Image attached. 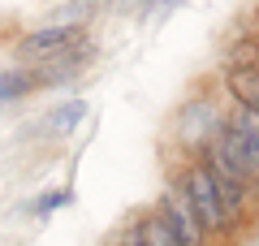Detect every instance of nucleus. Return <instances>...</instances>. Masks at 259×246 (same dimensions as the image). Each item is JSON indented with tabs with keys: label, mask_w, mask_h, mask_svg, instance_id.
<instances>
[{
	"label": "nucleus",
	"mask_w": 259,
	"mask_h": 246,
	"mask_svg": "<svg viewBox=\"0 0 259 246\" xmlns=\"http://www.w3.org/2000/svg\"><path fill=\"white\" fill-rule=\"evenodd\" d=\"M212 147L225 155V164H229V169H233V173H238L246 186L259 182V130L250 126V121L225 126L221 134L212 138Z\"/></svg>",
	"instance_id": "nucleus-1"
},
{
	"label": "nucleus",
	"mask_w": 259,
	"mask_h": 246,
	"mask_svg": "<svg viewBox=\"0 0 259 246\" xmlns=\"http://www.w3.org/2000/svg\"><path fill=\"white\" fill-rule=\"evenodd\" d=\"M177 186H182V194L190 199L194 216H199V225H203L207 233H216V229L229 225V220H225V208H221V194H216V186H212V177H207L203 164H190Z\"/></svg>",
	"instance_id": "nucleus-2"
},
{
	"label": "nucleus",
	"mask_w": 259,
	"mask_h": 246,
	"mask_svg": "<svg viewBox=\"0 0 259 246\" xmlns=\"http://www.w3.org/2000/svg\"><path fill=\"white\" fill-rule=\"evenodd\" d=\"M74 44H82V26H56V22H48V26L30 30L26 39H22V61H52V56L69 52Z\"/></svg>",
	"instance_id": "nucleus-3"
},
{
	"label": "nucleus",
	"mask_w": 259,
	"mask_h": 246,
	"mask_svg": "<svg viewBox=\"0 0 259 246\" xmlns=\"http://www.w3.org/2000/svg\"><path fill=\"white\" fill-rule=\"evenodd\" d=\"M160 220H164L168 229H173V237L182 246H203L207 229L199 225V216H194L190 199L182 194V186H173V190H164V208H160Z\"/></svg>",
	"instance_id": "nucleus-4"
},
{
	"label": "nucleus",
	"mask_w": 259,
	"mask_h": 246,
	"mask_svg": "<svg viewBox=\"0 0 259 246\" xmlns=\"http://www.w3.org/2000/svg\"><path fill=\"white\" fill-rule=\"evenodd\" d=\"M87 48H69V52H61V56H52V61L44 65V69L35 73V87H61V82H69L78 73V65L87 61Z\"/></svg>",
	"instance_id": "nucleus-5"
},
{
	"label": "nucleus",
	"mask_w": 259,
	"mask_h": 246,
	"mask_svg": "<svg viewBox=\"0 0 259 246\" xmlns=\"http://www.w3.org/2000/svg\"><path fill=\"white\" fill-rule=\"evenodd\" d=\"M229 91H233V100H238L246 112L259 117V69L255 65H238V69L229 73Z\"/></svg>",
	"instance_id": "nucleus-6"
},
{
	"label": "nucleus",
	"mask_w": 259,
	"mask_h": 246,
	"mask_svg": "<svg viewBox=\"0 0 259 246\" xmlns=\"http://www.w3.org/2000/svg\"><path fill=\"white\" fill-rule=\"evenodd\" d=\"M134 237H139V246H182L173 237V229H168L160 216H143L139 225H134Z\"/></svg>",
	"instance_id": "nucleus-7"
},
{
	"label": "nucleus",
	"mask_w": 259,
	"mask_h": 246,
	"mask_svg": "<svg viewBox=\"0 0 259 246\" xmlns=\"http://www.w3.org/2000/svg\"><path fill=\"white\" fill-rule=\"evenodd\" d=\"M26 91H35V73H0V104H9V100H18V95H26Z\"/></svg>",
	"instance_id": "nucleus-8"
},
{
	"label": "nucleus",
	"mask_w": 259,
	"mask_h": 246,
	"mask_svg": "<svg viewBox=\"0 0 259 246\" xmlns=\"http://www.w3.org/2000/svg\"><path fill=\"white\" fill-rule=\"evenodd\" d=\"M82 117H87V104H82V100H69V104H61V108H56V117L48 121V126H52L56 134H65V130H74Z\"/></svg>",
	"instance_id": "nucleus-9"
},
{
	"label": "nucleus",
	"mask_w": 259,
	"mask_h": 246,
	"mask_svg": "<svg viewBox=\"0 0 259 246\" xmlns=\"http://www.w3.org/2000/svg\"><path fill=\"white\" fill-rule=\"evenodd\" d=\"M65 203H69V194H65V190H56V194H39V199H35V212L44 216V212H56V208H65Z\"/></svg>",
	"instance_id": "nucleus-10"
},
{
	"label": "nucleus",
	"mask_w": 259,
	"mask_h": 246,
	"mask_svg": "<svg viewBox=\"0 0 259 246\" xmlns=\"http://www.w3.org/2000/svg\"><path fill=\"white\" fill-rule=\"evenodd\" d=\"M117 246H139V237H134V229H130V233H125V237H121V242H117Z\"/></svg>",
	"instance_id": "nucleus-11"
},
{
	"label": "nucleus",
	"mask_w": 259,
	"mask_h": 246,
	"mask_svg": "<svg viewBox=\"0 0 259 246\" xmlns=\"http://www.w3.org/2000/svg\"><path fill=\"white\" fill-rule=\"evenodd\" d=\"M112 5H117V9H125V5H134V0H112Z\"/></svg>",
	"instance_id": "nucleus-12"
}]
</instances>
